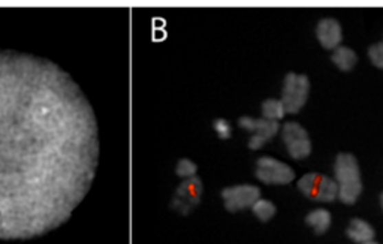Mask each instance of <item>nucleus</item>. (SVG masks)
Returning <instances> with one entry per match:
<instances>
[{
  "label": "nucleus",
  "mask_w": 383,
  "mask_h": 244,
  "mask_svg": "<svg viewBox=\"0 0 383 244\" xmlns=\"http://www.w3.org/2000/svg\"><path fill=\"white\" fill-rule=\"evenodd\" d=\"M93 108L61 66L0 49V240L41 237L71 217L95 180Z\"/></svg>",
  "instance_id": "1"
},
{
  "label": "nucleus",
  "mask_w": 383,
  "mask_h": 244,
  "mask_svg": "<svg viewBox=\"0 0 383 244\" xmlns=\"http://www.w3.org/2000/svg\"><path fill=\"white\" fill-rule=\"evenodd\" d=\"M336 180L338 184V198L344 204L352 206L362 192L361 173L356 157L351 153H340L336 159Z\"/></svg>",
  "instance_id": "2"
},
{
  "label": "nucleus",
  "mask_w": 383,
  "mask_h": 244,
  "mask_svg": "<svg viewBox=\"0 0 383 244\" xmlns=\"http://www.w3.org/2000/svg\"><path fill=\"white\" fill-rule=\"evenodd\" d=\"M300 189L305 197L320 201V203H333L336 198H338V184L331 177L322 175L318 173H309L301 177L298 183Z\"/></svg>",
  "instance_id": "3"
},
{
  "label": "nucleus",
  "mask_w": 383,
  "mask_h": 244,
  "mask_svg": "<svg viewBox=\"0 0 383 244\" xmlns=\"http://www.w3.org/2000/svg\"><path fill=\"white\" fill-rule=\"evenodd\" d=\"M310 93V80L305 75H296L289 72L285 77L282 102L286 107V111L291 114L300 113V109L305 105Z\"/></svg>",
  "instance_id": "4"
},
{
  "label": "nucleus",
  "mask_w": 383,
  "mask_h": 244,
  "mask_svg": "<svg viewBox=\"0 0 383 244\" xmlns=\"http://www.w3.org/2000/svg\"><path fill=\"white\" fill-rule=\"evenodd\" d=\"M256 177L265 184H287L295 179V173L287 164L265 156L258 161Z\"/></svg>",
  "instance_id": "5"
},
{
  "label": "nucleus",
  "mask_w": 383,
  "mask_h": 244,
  "mask_svg": "<svg viewBox=\"0 0 383 244\" xmlns=\"http://www.w3.org/2000/svg\"><path fill=\"white\" fill-rule=\"evenodd\" d=\"M222 198L229 212H238V210L253 207L261 198V189L253 184H238V186L223 189Z\"/></svg>",
  "instance_id": "6"
},
{
  "label": "nucleus",
  "mask_w": 383,
  "mask_h": 244,
  "mask_svg": "<svg viewBox=\"0 0 383 244\" xmlns=\"http://www.w3.org/2000/svg\"><path fill=\"white\" fill-rule=\"evenodd\" d=\"M201 195H202V183L198 177H192V179L184 180L180 184V188L177 189L173 201V207L182 213L190 212L195 206L199 204Z\"/></svg>",
  "instance_id": "7"
},
{
  "label": "nucleus",
  "mask_w": 383,
  "mask_h": 244,
  "mask_svg": "<svg viewBox=\"0 0 383 244\" xmlns=\"http://www.w3.org/2000/svg\"><path fill=\"white\" fill-rule=\"evenodd\" d=\"M316 35L320 45L327 49H336L343 41V30L340 23L334 19H323L319 21Z\"/></svg>",
  "instance_id": "8"
},
{
  "label": "nucleus",
  "mask_w": 383,
  "mask_h": 244,
  "mask_svg": "<svg viewBox=\"0 0 383 244\" xmlns=\"http://www.w3.org/2000/svg\"><path fill=\"white\" fill-rule=\"evenodd\" d=\"M280 129L278 122H272L267 119H256V126H254L253 135L249 141V147L252 150H259L267 141H270L272 137H276V133Z\"/></svg>",
  "instance_id": "9"
},
{
  "label": "nucleus",
  "mask_w": 383,
  "mask_h": 244,
  "mask_svg": "<svg viewBox=\"0 0 383 244\" xmlns=\"http://www.w3.org/2000/svg\"><path fill=\"white\" fill-rule=\"evenodd\" d=\"M347 237L355 243L364 244L374 239V230L369 222L361 221V219H353L347 228Z\"/></svg>",
  "instance_id": "10"
},
{
  "label": "nucleus",
  "mask_w": 383,
  "mask_h": 244,
  "mask_svg": "<svg viewBox=\"0 0 383 244\" xmlns=\"http://www.w3.org/2000/svg\"><path fill=\"white\" fill-rule=\"evenodd\" d=\"M305 222H307L309 226H311L316 234H325L329 230L331 222H333V216H331L328 210L318 208L309 213Z\"/></svg>",
  "instance_id": "11"
},
{
  "label": "nucleus",
  "mask_w": 383,
  "mask_h": 244,
  "mask_svg": "<svg viewBox=\"0 0 383 244\" xmlns=\"http://www.w3.org/2000/svg\"><path fill=\"white\" fill-rule=\"evenodd\" d=\"M333 62L337 65L338 69L342 71H351L355 68L356 62H358V57L352 48L340 45L338 48L334 49L333 54Z\"/></svg>",
  "instance_id": "12"
},
{
  "label": "nucleus",
  "mask_w": 383,
  "mask_h": 244,
  "mask_svg": "<svg viewBox=\"0 0 383 244\" xmlns=\"http://www.w3.org/2000/svg\"><path fill=\"white\" fill-rule=\"evenodd\" d=\"M286 113V107L282 102V99H267L262 105V115L267 120L278 122L283 119Z\"/></svg>",
  "instance_id": "13"
},
{
  "label": "nucleus",
  "mask_w": 383,
  "mask_h": 244,
  "mask_svg": "<svg viewBox=\"0 0 383 244\" xmlns=\"http://www.w3.org/2000/svg\"><path fill=\"white\" fill-rule=\"evenodd\" d=\"M287 151L291 157L296 159V161H301V159L309 157L311 153V141L310 138H301L292 141L287 144Z\"/></svg>",
  "instance_id": "14"
},
{
  "label": "nucleus",
  "mask_w": 383,
  "mask_h": 244,
  "mask_svg": "<svg viewBox=\"0 0 383 244\" xmlns=\"http://www.w3.org/2000/svg\"><path fill=\"white\" fill-rule=\"evenodd\" d=\"M282 137L285 144L287 146L289 142L296 141V140H301V138H307L309 133L305 131L300 123H295V122H287L283 124L282 128Z\"/></svg>",
  "instance_id": "15"
},
{
  "label": "nucleus",
  "mask_w": 383,
  "mask_h": 244,
  "mask_svg": "<svg viewBox=\"0 0 383 244\" xmlns=\"http://www.w3.org/2000/svg\"><path fill=\"white\" fill-rule=\"evenodd\" d=\"M252 210H253L254 216H256L262 222H268L276 216V206L272 204L271 201L263 199V198H259L256 203L253 204Z\"/></svg>",
  "instance_id": "16"
},
{
  "label": "nucleus",
  "mask_w": 383,
  "mask_h": 244,
  "mask_svg": "<svg viewBox=\"0 0 383 244\" xmlns=\"http://www.w3.org/2000/svg\"><path fill=\"white\" fill-rule=\"evenodd\" d=\"M197 171H198L197 164H193L192 161H189V159H182V161L177 164V168H175L177 175L183 177V179H186V180L195 177Z\"/></svg>",
  "instance_id": "17"
},
{
  "label": "nucleus",
  "mask_w": 383,
  "mask_h": 244,
  "mask_svg": "<svg viewBox=\"0 0 383 244\" xmlns=\"http://www.w3.org/2000/svg\"><path fill=\"white\" fill-rule=\"evenodd\" d=\"M369 57L374 66L383 69V42H377V44L370 47Z\"/></svg>",
  "instance_id": "18"
},
{
  "label": "nucleus",
  "mask_w": 383,
  "mask_h": 244,
  "mask_svg": "<svg viewBox=\"0 0 383 244\" xmlns=\"http://www.w3.org/2000/svg\"><path fill=\"white\" fill-rule=\"evenodd\" d=\"M215 129H216V132L219 133V137L220 138H229L231 137V124H229L226 120H223V119H219V120H216L215 122Z\"/></svg>",
  "instance_id": "19"
},
{
  "label": "nucleus",
  "mask_w": 383,
  "mask_h": 244,
  "mask_svg": "<svg viewBox=\"0 0 383 244\" xmlns=\"http://www.w3.org/2000/svg\"><path fill=\"white\" fill-rule=\"evenodd\" d=\"M240 126H241L243 129L253 133L254 126H256V119H253V117H249V115L241 117V119H240Z\"/></svg>",
  "instance_id": "20"
},
{
  "label": "nucleus",
  "mask_w": 383,
  "mask_h": 244,
  "mask_svg": "<svg viewBox=\"0 0 383 244\" xmlns=\"http://www.w3.org/2000/svg\"><path fill=\"white\" fill-rule=\"evenodd\" d=\"M364 244H379V243H376V241H373V240H371V241H367V243H364Z\"/></svg>",
  "instance_id": "21"
},
{
  "label": "nucleus",
  "mask_w": 383,
  "mask_h": 244,
  "mask_svg": "<svg viewBox=\"0 0 383 244\" xmlns=\"http://www.w3.org/2000/svg\"><path fill=\"white\" fill-rule=\"evenodd\" d=\"M380 203H382V207H383V193H382V197H380Z\"/></svg>",
  "instance_id": "22"
}]
</instances>
